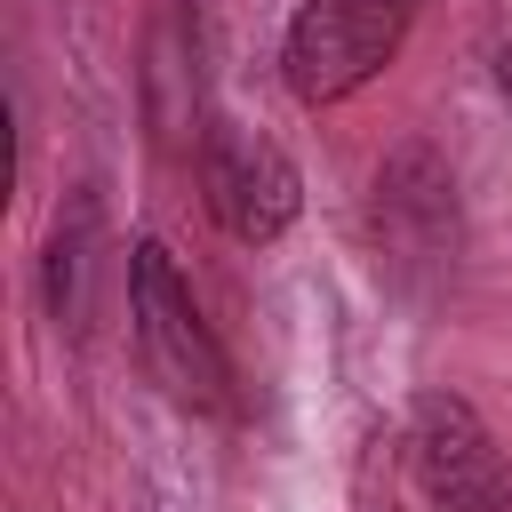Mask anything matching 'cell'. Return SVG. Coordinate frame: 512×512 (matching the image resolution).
<instances>
[{
  "label": "cell",
  "instance_id": "6",
  "mask_svg": "<svg viewBox=\"0 0 512 512\" xmlns=\"http://www.w3.org/2000/svg\"><path fill=\"white\" fill-rule=\"evenodd\" d=\"M144 112H152V136L168 152L208 136V128H192L200 120V32L184 16H160L152 40H144Z\"/></svg>",
  "mask_w": 512,
  "mask_h": 512
},
{
  "label": "cell",
  "instance_id": "3",
  "mask_svg": "<svg viewBox=\"0 0 512 512\" xmlns=\"http://www.w3.org/2000/svg\"><path fill=\"white\" fill-rule=\"evenodd\" d=\"M408 480L432 512H512V456L464 392H424L408 408Z\"/></svg>",
  "mask_w": 512,
  "mask_h": 512
},
{
  "label": "cell",
  "instance_id": "8",
  "mask_svg": "<svg viewBox=\"0 0 512 512\" xmlns=\"http://www.w3.org/2000/svg\"><path fill=\"white\" fill-rule=\"evenodd\" d=\"M400 464H408V440L368 432V440H360V472H352V504H360V512H408V496H400Z\"/></svg>",
  "mask_w": 512,
  "mask_h": 512
},
{
  "label": "cell",
  "instance_id": "1",
  "mask_svg": "<svg viewBox=\"0 0 512 512\" xmlns=\"http://www.w3.org/2000/svg\"><path fill=\"white\" fill-rule=\"evenodd\" d=\"M128 320H136V352L168 384V400H184L200 416H232V360L208 336V320H200V304H192V288L160 240L128 248Z\"/></svg>",
  "mask_w": 512,
  "mask_h": 512
},
{
  "label": "cell",
  "instance_id": "5",
  "mask_svg": "<svg viewBox=\"0 0 512 512\" xmlns=\"http://www.w3.org/2000/svg\"><path fill=\"white\" fill-rule=\"evenodd\" d=\"M200 192H208V216L224 224V240H240V248L280 240L304 208L296 160L264 128H232V120L200 136Z\"/></svg>",
  "mask_w": 512,
  "mask_h": 512
},
{
  "label": "cell",
  "instance_id": "4",
  "mask_svg": "<svg viewBox=\"0 0 512 512\" xmlns=\"http://www.w3.org/2000/svg\"><path fill=\"white\" fill-rule=\"evenodd\" d=\"M368 232L392 280H440L456 264V176L440 168V152L400 144L376 168V200H368Z\"/></svg>",
  "mask_w": 512,
  "mask_h": 512
},
{
  "label": "cell",
  "instance_id": "7",
  "mask_svg": "<svg viewBox=\"0 0 512 512\" xmlns=\"http://www.w3.org/2000/svg\"><path fill=\"white\" fill-rule=\"evenodd\" d=\"M48 312L72 320V328L88 312V208L72 216V232L56 224V240H48Z\"/></svg>",
  "mask_w": 512,
  "mask_h": 512
},
{
  "label": "cell",
  "instance_id": "2",
  "mask_svg": "<svg viewBox=\"0 0 512 512\" xmlns=\"http://www.w3.org/2000/svg\"><path fill=\"white\" fill-rule=\"evenodd\" d=\"M416 24V0H304L280 40V72L296 104H344L368 88Z\"/></svg>",
  "mask_w": 512,
  "mask_h": 512
},
{
  "label": "cell",
  "instance_id": "9",
  "mask_svg": "<svg viewBox=\"0 0 512 512\" xmlns=\"http://www.w3.org/2000/svg\"><path fill=\"white\" fill-rule=\"evenodd\" d=\"M496 88H504V104H512V48H496Z\"/></svg>",
  "mask_w": 512,
  "mask_h": 512
}]
</instances>
